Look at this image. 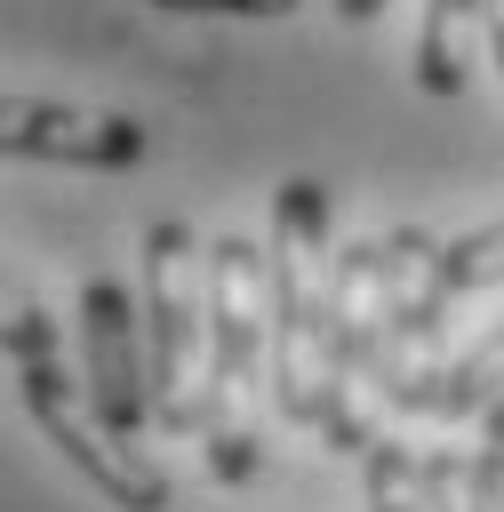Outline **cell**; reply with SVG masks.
I'll list each match as a JSON object with an SVG mask.
<instances>
[{"mask_svg": "<svg viewBox=\"0 0 504 512\" xmlns=\"http://www.w3.org/2000/svg\"><path fill=\"white\" fill-rule=\"evenodd\" d=\"M272 400L288 424L320 432L336 400V248L328 184L288 176L272 192Z\"/></svg>", "mask_w": 504, "mask_h": 512, "instance_id": "obj_1", "label": "cell"}, {"mask_svg": "<svg viewBox=\"0 0 504 512\" xmlns=\"http://www.w3.org/2000/svg\"><path fill=\"white\" fill-rule=\"evenodd\" d=\"M264 352H272V248L224 232L208 240V416H200V456L224 488L264 472Z\"/></svg>", "mask_w": 504, "mask_h": 512, "instance_id": "obj_2", "label": "cell"}, {"mask_svg": "<svg viewBox=\"0 0 504 512\" xmlns=\"http://www.w3.org/2000/svg\"><path fill=\"white\" fill-rule=\"evenodd\" d=\"M8 368H16L24 416L48 432V448H56L104 504H120V512H160V504H168V480L136 456V440H120V432L96 416L88 384L72 392V376H64V360H56V320H48L40 304H16V312H8Z\"/></svg>", "mask_w": 504, "mask_h": 512, "instance_id": "obj_3", "label": "cell"}, {"mask_svg": "<svg viewBox=\"0 0 504 512\" xmlns=\"http://www.w3.org/2000/svg\"><path fill=\"white\" fill-rule=\"evenodd\" d=\"M144 352H152V416L160 432H200L208 416V248L192 224L160 216L144 232Z\"/></svg>", "mask_w": 504, "mask_h": 512, "instance_id": "obj_4", "label": "cell"}, {"mask_svg": "<svg viewBox=\"0 0 504 512\" xmlns=\"http://www.w3.org/2000/svg\"><path fill=\"white\" fill-rule=\"evenodd\" d=\"M80 384H88V400H96V416L120 432V440H136L144 424H160L152 416V352H144V296H128L120 280H88L80 288Z\"/></svg>", "mask_w": 504, "mask_h": 512, "instance_id": "obj_5", "label": "cell"}, {"mask_svg": "<svg viewBox=\"0 0 504 512\" xmlns=\"http://www.w3.org/2000/svg\"><path fill=\"white\" fill-rule=\"evenodd\" d=\"M0 144L16 160H64V168H136L152 152V128L128 112L96 104H56V96H8L0 104Z\"/></svg>", "mask_w": 504, "mask_h": 512, "instance_id": "obj_6", "label": "cell"}, {"mask_svg": "<svg viewBox=\"0 0 504 512\" xmlns=\"http://www.w3.org/2000/svg\"><path fill=\"white\" fill-rule=\"evenodd\" d=\"M488 16H496V0H424V32H416V88L424 96H464L472 32Z\"/></svg>", "mask_w": 504, "mask_h": 512, "instance_id": "obj_7", "label": "cell"}, {"mask_svg": "<svg viewBox=\"0 0 504 512\" xmlns=\"http://www.w3.org/2000/svg\"><path fill=\"white\" fill-rule=\"evenodd\" d=\"M480 288H504V224H480V232H456L440 240L432 256V304H464Z\"/></svg>", "mask_w": 504, "mask_h": 512, "instance_id": "obj_8", "label": "cell"}, {"mask_svg": "<svg viewBox=\"0 0 504 512\" xmlns=\"http://www.w3.org/2000/svg\"><path fill=\"white\" fill-rule=\"evenodd\" d=\"M488 400H504V328L480 336L464 360L440 368V384H432V416H488Z\"/></svg>", "mask_w": 504, "mask_h": 512, "instance_id": "obj_9", "label": "cell"}, {"mask_svg": "<svg viewBox=\"0 0 504 512\" xmlns=\"http://www.w3.org/2000/svg\"><path fill=\"white\" fill-rule=\"evenodd\" d=\"M360 464H368V512H432V480H424V456L416 448L376 440Z\"/></svg>", "mask_w": 504, "mask_h": 512, "instance_id": "obj_10", "label": "cell"}, {"mask_svg": "<svg viewBox=\"0 0 504 512\" xmlns=\"http://www.w3.org/2000/svg\"><path fill=\"white\" fill-rule=\"evenodd\" d=\"M424 480H432V512H488L480 504V480H472V464H456V448H432L424 456Z\"/></svg>", "mask_w": 504, "mask_h": 512, "instance_id": "obj_11", "label": "cell"}, {"mask_svg": "<svg viewBox=\"0 0 504 512\" xmlns=\"http://www.w3.org/2000/svg\"><path fill=\"white\" fill-rule=\"evenodd\" d=\"M168 16H288L296 0H152Z\"/></svg>", "mask_w": 504, "mask_h": 512, "instance_id": "obj_12", "label": "cell"}, {"mask_svg": "<svg viewBox=\"0 0 504 512\" xmlns=\"http://www.w3.org/2000/svg\"><path fill=\"white\" fill-rule=\"evenodd\" d=\"M472 480H480V504L504 512V440H488V448L472 456Z\"/></svg>", "mask_w": 504, "mask_h": 512, "instance_id": "obj_13", "label": "cell"}, {"mask_svg": "<svg viewBox=\"0 0 504 512\" xmlns=\"http://www.w3.org/2000/svg\"><path fill=\"white\" fill-rule=\"evenodd\" d=\"M336 16H352V24H368V16H384V0H336Z\"/></svg>", "mask_w": 504, "mask_h": 512, "instance_id": "obj_14", "label": "cell"}, {"mask_svg": "<svg viewBox=\"0 0 504 512\" xmlns=\"http://www.w3.org/2000/svg\"><path fill=\"white\" fill-rule=\"evenodd\" d=\"M480 424H488V440H504V400H488V416H480Z\"/></svg>", "mask_w": 504, "mask_h": 512, "instance_id": "obj_15", "label": "cell"}]
</instances>
